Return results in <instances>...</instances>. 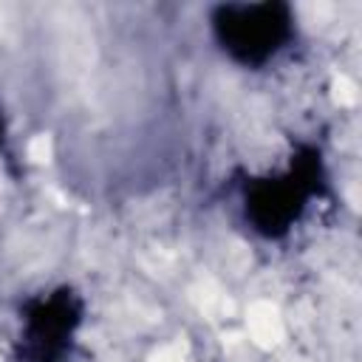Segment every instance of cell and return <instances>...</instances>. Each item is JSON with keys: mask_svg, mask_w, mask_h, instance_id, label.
<instances>
[{"mask_svg": "<svg viewBox=\"0 0 362 362\" xmlns=\"http://www.w3.org/2000/svg\"><path fill=\"white\" fill-rule=\"evenodd\" d=\"M48 156H51V141L45 136H37L31 141V158L34 161H48Z\"/></svg>", "mask_w": 362, "mask_h": 362, "instance_id": "obj_2", "label": "cell"}, {"mask_svg": "<svg viewBox=\"0 0 362 362\" xmlns=\"http://www.w3.org/2000/svg\"><path fill=\"white\" fill-rule=\"evenodd\" d=\"M156 362H184V356H181L178 351H161V354L156 356Z\"/></svg>", "mask_w": 362, "mask_h": 362, "instance_id": "obj_3", "label": "cell"}, {"mask_svg": "<svg viewBox=\"0 0 362 362\" xmlns=\"http://www.w3.org/2000/svg\"><path fill=\"white\" fill-rule=\"evenodd\" d=\"M249 331H252V337L260 342V345H277L280 342V337H283V322H280V317H277V311L269 305V303H257V305H252V311H249Z\"/></svg>", "mask_w": 362, "mask_h": 362, "instance_id": "obj_1", "label": "cell"}]
</instances>
